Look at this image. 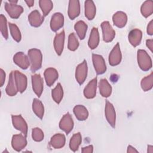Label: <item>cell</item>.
<instances>
[{"label": "cell", "mask_w": 153, "mask_h": 153, "mask_svg": "<svg viewBox=\"0 0 153 153\" xmlns=\"http://www.w3.org/2000/svg\"><path fill=\"white\" fill-rule=\"evenodd\" d=\"M5 73L2 69H0V86L2 87L5 83Z\"/></svg>", "instance_id": "ab89813d"}, {"label": "cell", "mask_w": 153, "mask_h": 153, "mask_svg": "<svg viewBox=\"0 0 153 153\" xmlns=\"http://www.w3.org/2000/svg\"><path fill=\"white\" fill-rule=\"evenodd\" d=\"M74 113L79 121H84L88 117V112L87 108L81 105H76L73 109Z\"/></svg>", "instance_id": "83f0119b"}, {"label": "cell", "mask_w": 153, "mask_h": 153, "mask_svg": "<svg viewBox=\"0 0 153 153\" xmlns=\"http://www.w3.org/2000/svg\"><path fill=\"white\" fill-rule=\"evenodd\" d=\"M5 9L10 17L13 19H18L23 12V8L22 6L10 2L5 3Z\"/></svg>", "instance_id": "4fadbf2b"}, {"label": "cell", "mask_w": 153, "mask_h": 153, "mask_svg": "<svg viewBox=\"0 0 153 153\" xmlns=\"http://www.w3.org/2000/svg\"><path fill=\"white\" fill-rule=\"evenodd\" d=\"M105 114L108 123L111 127H115L116 122V113L113 105L108 100L106 101Z\"/></svg>", "instance_id": "9c48e42d"}, {"label": "cell", "mask_w": 153, "mask_h": 153, "mask_svg": "<svg viewBox=\"0 0 153 153\" xmlns=\"http://www.w3.org/2000/svg\"><path fill=\"white\" fill-rule=\"evenodd\" d=\"M0 29L3 37L5 39H7L8 38L7 21L6 17L3 14H1L0 16Z\"/></svg>", "instance_id": "74e56055"}, {"label": "cell", "mask_w": 153, "mask_h": 153, "mask_svg": "<svg viewBox=\"0 0 153 153\" xmlns=\"http://www.w3.org/2000/svg\"><path fill=\"white\" fill-rule=\"evenodd\" d=\"M65 31L63 30L59 33H57L54 39V48L56 53L60 56L62 54L65 43Z\"/></svg>", "instance_id": "2e32d148"}, {"label": "cell", "mask_w": 153, "mask_h": 153, "mask_svg": "<svg viewBox=\"0 0 153 153\" xmlns=\"http://www.w3.org/2000/svg\"><path fill=\"white\" fill-rule=\"evenodd\" d=\"M99 92L103 97H108L112 93V87L108 80L105 78L102 79L99 82Z\"/></svg>", "instance_id": "484cf974"}, {"label": "cell", "mask_w": 153, "mask_h": 153, "mask_svg": "<svg viewBox=\"0 0 153 153\" xmlns=\"http://www.w3.org/2000/svg\"><path fill=\"white\" fill-rule=\"evenodd\" d=\"M9 27L11 35L14 41L19 42L21 41L22 39V35L21 32L16 24L10 23H9Z\"/></svg>", "instance_id": "d590c367"}, {"label": "cell", "mask_w": 153, "mask_h": 153, "mask_svg": "<svg viewBox=\"0 0 153 153\" xmlns=\"http://www.w3.org/2000/svg\"><path fill=\"white\" fill-rule=\"evenodd\" d=\"M112 21L117 27L122 28L124 27L127 22V14L123 11H117L112 16Z\"/></svg>", "instance_id": "7402d4cb"}, {"label": "cell", "mask_w": 153, "mask_h": 153, "mask_svg": "<svg viewBox=\"0 0 153 153\" xmlns=\"http://www.w3.org/2000/svg\"><path fill=\"white\" fill-rule=\"evenodd\" d=\"M17 2H18L17 1H11V0L9 1V2L11 4H17Z\"/></svg>", "instance_id": "7dc6e473"}, {"label": "cell", "mask_w": 153, "mask_h": 153, "mask_svg": "<svg viewBox=\"0 0 153 153\" xmlns=\"http://www.w3.org/2000/svg\"><path fill=\"white\" fill-rule=\"evenodd\" d=\"M147 152L149 153L153 152V146L152 145H148V150Z\"/></svg>", "instance_id": "bcb514c9"}, {"label": "cell", "mask_w": 153, "mask_h": 153, "mask_svg": "<svg viewBox=\"0 0 153 153\" xmlns=\"http://www.w3.org/2000/svg\"><path fill=\"white\" fill-rule=\"evenodd\" d=\"M82 137L79 132L75 133L70 139L69 148L73 152H75L78 149V148L81 143Z\"/></svg>", "instance_id": "1f68e13d"}, {"label": "cell", "mask_w": 153, "mask_h": 153, "mask_svg": "<svg viewBox=\"0 0 153 153\" xmlns=\"http://www.w3.org/2000/svg\"><path fill=\"white\" fill-rule=\"evenodd\" d=\"M140 85L142 89L147 91L150 90L153 86V74L151 72L149 75L144 77L140 82Z\"/></svg>", "instance_id": "836d02e7"}, {"label": "cell", "mask_w": 153, "mask_h": 153, "mask_svg": "<svg viewBox=\"0 0 153 153\" xmlns=\"http://www.w3.org/2000/svg\"><path fill=\"white\" fill-rule=\"evenodd\" d=\"M137 63L139 68L144 71H149L152 66V60L144 50H138L137 53Z\"/></svg>", "instance_id": "7a4b0ae2"}, {"label": "cell", "mask_w": 153, "mask_h": 153, "mask_svg": "<svg viewBox=\"0 0 153 153\" xmlns=\"http://www.w3.org/2000/svg\"><path fill=\"white\" fill-rule=\"evenodd\" d=\"M140 11L142 16L145 17H148L153 13V2L151 0L145 1L141 5Z\"/></svg>", "instance_id": "d6a6232c"}, {"label": "cell", "mask_w": 153, "mask_h": 153, "mask_svg": "<svg viewBox=\"0 0 153 153\" xmlns=\"http://www.w3.org/2000/svg\"><path fill=\"white\" fill-rule=\"evenodd\" d=\"M99 33L97 27H93L88 41V47L91 49H95L99 43Z\"/></svg>", "instance_id": "4316f807"}, {"label": "cell", "mask_w": 153, "mask_h": 153, "mask_svg": "<svg viewBox=\"0 0 153 153\" xmlns=\"http://www.w3.org/2000/svg\"><path fill=\"white\" fill-rule=\"evenodd\" d=\"M12 123L14 127L17 130L20 131L25 136L27 134V125L25 119L21 115H12Z\"/></svg>", "instance_id": "8992f818"}, {"label": "cell", "mask_w": 153, "mask_h": 153, "mask_svg": "<svg viewBox=\"0 0 153 153\" xmlns=\"http://www.w3.org/2000/svg\"><path fill=\"white\" fill-rule=\"evenodd\" d=\"M44 20V17L39 12L35 10L32 11L28 16V21L30 25L33 27L40 26Z\"/></svg>", "instance_id": "d6986e66"}, {"label": "cell", "mask_w": 153, "mask_h": 153, "mask_svg": "<svg viewBox=\"0 0 153 153\" xmlns=\"http://www.w3.org/2000/svg\"><path fill=\"white\" fill-rule=\"evenodd\" d=\"M97 88V78L91 79L84 89V95L87 99H93L96 96Z\"/></svg>", "instance_id": "ffe728a7"}, {"label": "cell", "mask_w": 153, "mask_h": 153, "mask_svg": "<svg viewBox=\"0 0 153 153\" xmlns=\"http://www.w3.org/2000/svg\"><path fill=\"white\" fill-rule=\"evenodd\" d=\"M39 4L44 17L47 16L53 7V3L50 0H41L39 1Z\"/></svg>", "instance_id": "e575fe53"}, {"label": "cell", "mask_w": 153, "mask_h": 153, "mask_svg": "<svg viewBox=\"0 0 153 153\" xmlns=\"http://www.w3.org/2000/svg\"><path fill=\"white\" fill-rule=\"evenodd\" d=\"M32 89L38 97H39L43 91L44 82L43 79L40 74H35L32 75Z\"/></svg>", "instance_id": "52a82bcc"}, {"label": "cell", "mask_w": 153, "mask_h": 153, "mask_svg": "<svg viewBox=\"0 0 153 153\" xmlns=\"http://www.w3.org/2000/svg\"><path fill=\"white\" fill-rule=\"evenodd\" d=\"M146 45L147 47L150 50L151 52L153 51V40L152 39H149L146 41Z\"/></svg>", "instance_id": "7bdbcfd3"}, {"label": "cell", "mask_w": 153, "mask_h": 153, "mask_svg": "<svg viewBox=\"0 0 153 153\" xmlns=\"http://www.w3.org/2000/svg\"><path fill=\"white\" fill-rule=\"evenodd\" d=\"M88 67L85 60L79 64L75 70V78L78 83L80 85L82 84L86 79L87 76Z\"/></svg>", "instance_id": "3957f363"}, {"label": "cell", "mask_w": 153, "mask_h": 153, "mask_svg": "<svg viewBox=\"0 0 153 153\" xmlns=\"http://www.w3.org/2000/svg\"><path fill=\"white\" fill-rule=\"evenodd\" d=\"M66 138L63 134L57 133L53 136L50 139V144L54 149H60L65 145Z\"/></svg>", "instance_id": "603a6c76"}, {"label": "cell", "mask_w": 153, "mask_h": 153, "mask_svg": "<svg viewBox=\"0 0 153 153\" xmlns=\"http://www.w3.org/2000/svg\"><path fill=\"white\" fill-rule=\"evenodd\" d=\"M51 96L56 103L57 104L60 103L63 97V90L60 83H58L56 87L52 90Z\"/></svg>", "instance_id": "4dcf8cb0"}, {"label": "cell", "mask_w": 153, "mask_h": 153, "mask_svg": "<svg viewBox=\"0 0 153 153\" xmlns=\"http://www.w3.org/2000/svg\"><path fill=\"white\" fill-rule=\"evenodd\" d=\"M45 81L48 86L51 87L59 77L57 71L53 68H48L46 69L44 73Z\"/></svg>", "instance_id": "ac0fdd59"}, {"label": "cell", "mask_w": 153, "mask_h": 153, "mask_svg": "<svg viewBox=\"0 0 153 153\" xmlns=\"http://www.w3.org/2000/svg\"><path fill=\"white\" fill-rule=\"evenodd\" d=\"M87 27V25L82 20H79L75 24L74 29L80 39H84L85 38Z\"/></svg>", "instance_id": "f546056e"}, {"label": "cell", "mask_w": 153, "mask_h": 153, "mask_svg": "<svg viewBox=\"0 0 153 153\" xmlns=\"http://www.w3.org/2000/svg\"><path fill=\"white\" fill-rule=\"evenodd\" d=\"M27 145L26 136L23 134H14L11 140L12 148L16 151L19 152L25 148Z\"/></svg>", "instance_id": "30bf717a"}, {"label": "cell", "mask_w": 153, "mask_h": 153, "mask_svg": "<svg viewBox=\"0 0 153 153\" xmlns=\"http://www.w3.org/2000/svg\"><path fill=\"white\" fill-rule=\"evenodd\" d=\"M142 38V32L138 29H134L131 30L128 35V41L133 47H137L140 44Z\"/></svg>", "instance_id": "44dd1931"}, {"label": "cell", "mask_w": 153, "mask_h": 153, "mask_svg": "<svg viewBox=\"0 0 153 153\" xmlns=\"http://www.w3.org/2000/svg\"><path fill=\"white\" fill-rule=\"evenodd\" d=\"M32 137L33 140L36 142H41L44 137V132L38 127L34 128L32 130Z\"/></svg>", "instance_id": "f35d334b"}, {"label": "cell", "mask_w": 153, "mask_h": 153, "mask_svg": "<svg viewBox=\"0 0 153 153\" xmlns=\"http://www.w3.org/2000/svg\"><path fill=\"white\" fill-rule=\"evenodd\" d=\"M64 25V16L60 13H54L50 20V27L51 29L56 32L59 29L62 27Z\"/></svg>", "instance_id": "9a60e30c"}, {"label": "cell", "mask_w": 153, "mask_h": 153, "mask_svg": "<svg viewBox=\"0 0 153 153\" xmlns=\"http://www.w3.org/2000/svg\"><path fill=\"white\" fill-rule=\"evenodd\" d=\"M32 110L38 118H39L40 119H42L43 118L44 114V107L41 101L39 100L38 99L35 98L33 100Z\"/></svg>", "instance_id": "f1b7e54d"}, {"label": "cell", "mask_w": 153, "mask_h": 153, "mask_svg": "<svg viewBox=\"0 0 153 153\" xmlns=\"http://www.w3.org/2000/svg\"><path fill=\"white\" fill-rule=\"evenodd\" d=\"M30 64V70L34 72L41 68L42 55L41 51L37 48H31L27 52Z\"/></svg>", "instance_id": "6da1fadb"}, {"label": "cell", "mask_w": 153, "mask_h": 153, "mask_svg": "<svg viewBox=\"0 0 153 153\" xmlns=\"http://www.w3.org/2000/svg\"><path fill=\"white\" fill-rule=\"evenodd\" d=\"M7 94L9 96H14L16 95L18 92V90L16 86V84L14 79V71H11L9 75V79L7 85L5 88Z\"/></svg>", "instance_id": "d4e9b609"}, {"label": "cell", "mask_w": 153, "mask_h": 153, "mask_svg": "<svg viewBox=\"0 0 153 153\" xmlns=\"http://www.w3.org/2000/svg\"><path fill=\"white\" fill-rule=\"evenodd\" d=\"M25 2L26 3V4L27 5V6L29 7H31L34 4V1L33 0H29V1H25Z\"/></svg>", "instance_id": "f6af8a7d"}, {"label": "cell", "mask_w": 153, "mask_h": 153, "mask_svg": "<svg viewBox=\"0 0 153 153\" xmlns=\"http://www.w3.org/2000/svg\"><path fill=\"white\" fill-rule=\"evenodd\" d=\"M14 62L22 69H26L30 65L27 56L23 52H17L13 57Z\"/></svg>", "instance_id": "5bb4252c"}, {"label": "cell", "mask_w": 153, "mask_h": 153, "mask_svg": "<svg viewBox=\"0 0 153 153\" xmlns=\"http://www.w3.org/2000/svg\"><path fill=\"white\" fill-rule=\"evenodd\" d=\"M147 33L149 35H153V20H151L147 26L146 29Z\"/></svg>", "instance_id": "60d3db41"}, {"label": "cell", "mask_w": 153, "mask_h": 153, "mask_svg": "<svg viewBox=\"0 0 153 153\" xmlns=\"http://www.w3.org/2000/svg\"><path fill=\"white\" fill-rule=\"evenodd\" d=\"M81 152L82 153H91L93 152V145H88L87 146L84 147L82 148Z\"/></svg>", "instance_id": "b9f144b4"}, {"label": "cell", "mask_w": 153, "mask_h": 153, "mask_svg": "<svg viewBox=\"0 0 153 153\" xmlns=\"http://www.w3.org/2000/svg\"><path fill=\"white\" fill-rule=\"evenodd\" d=\"M122 59V54L120 50V44L118 42L114 47L109 55V65L114 66L120 63Z\"/></svg>", "instance_id": "ba28073f"}, {"label": "cell", "mask_w": 153, "mask_h": 153, "mask_svg": "<svg viewBox=\"0 0 153 153\" xmlns=\"http://www.w3.org/2000/svg\"><path fill=\"white\" fill-rule=\"evenodd\" d=\"M79 47V42L74 33H71L68 37V48L71 51L76 50Z\"/></svg>", "instance_id": "8d00e7d4"}, {"label": "cell", "mask_w": 153, "mask_h": 153, "mask_svg": "<svg viewBox=\"0 0 153 153\" xmlns=\"http://www.w3.org/2000/svg\"><path fill=\"white\" fill-rule=\"evenodd\" d=\"M68 14L71 20L75 19L80 14V4L77 0H71L69 1Z\"/></svg>", "instance_id": "e0dca14e"}, {"label": "cell", "mask_w": 153, "mask_h": 153, "mask_svg": "<svg viewBox=\"0 0 153 153\" xmlns=\"http://www.w3.org/2000/svg\"><path fill=\"white\" fill-rule=\"evenodd\" d=\"M59 127L67 134H69L74 127V121L69 112L65 114L59 123Z\"/></svg>", "instance_id": "8fae6325"}, {"label": "cell", "mask_w": 153, "mask_h": 153, "mask_svg": "<svg viewBox=\"0 0 153 153\" xmlns=\"http://www.w3.org/2000/svg\"><path fill=\"white\" fill-rule=\"evenodd\" d=\"M101 27L102 30L103 39L106 42H111L115 36V32L108 21L102 23Z\"/></svg>", "instance_id": "277c9868"}, {"label": "cell", "mask_w": 153, "mask_h": 153, "mask_svg": "<svg viewBox=\"0 0 153 153\" xmlns=\"http://www.w3.org/2000/svg\"><path fill=\"white\" fill-rule=\"evenodd\" d=\"M127 153H133V152H138V151L131 145H128L127 149Z\"/></svg>", "instance_id": "ee69618b"}, {"label": "cell", "mask_w": 153, "mask_h": 153, "mask_svg": "<svg viewBox=\"0 0 153 153\" xmlns=\"http://www.w3.org/2000/svg\"><path fill=\"white\" fill-rule=\"evenodd\" d=\"M92 60L96 72L98 75L104 74L106 71V66L103 57L99 54H93Z\"/></svg>", "instance_id": "5b68a950"}, {"label": "cell", "mask_w": 153, "mask_h": 153, "mask_svg": "<svg viewBox=\"0 0 153 153\" xmlns=\"http://www.w3.org/2000/svg\"><path fill=\"white\" fill-rule=\"evenodd\" d=\"M84 9H85V16L89 20H93L96 13V5L93 1L87 0L85 1L84 3Z\"/></svg>", "instance_id": "cb8c5ba5"}, {"label": "cell", "mask_w": 153, "mask_h": 153, "mask_svg": "<svg viewBox=\"0 0 153 153\" xmlns=\"http://www.w3.org/2000/svg\"><path fill=\"white\" fill-rule=\"evenodd\" d=\"M14 75L18 91L20 93L24 92L26 89L27 84L26 76L19 71H14Z\"/></svg>", "instance_id": "7c38bea8"}]
</instances>
